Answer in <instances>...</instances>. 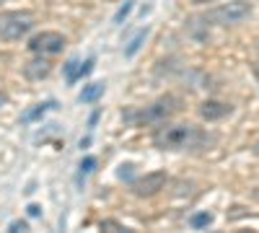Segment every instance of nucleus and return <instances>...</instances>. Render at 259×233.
<instances>
[{
	"label": "nucleus",
	"mask_w": 259,
	"mask_h": 233,
	"mask_svg": "<svg viewBox=\"0 0 259 233\" xmlns=\"http://www.w3.org/2000/svg\"><path fill=\"white\" fill-rule=\"evenodd\" d=\"M52 107H55L52 101H50V104H39V107H36V109H31V112H29V114H26L24 119H26V122H34V119H39L41 114H45L47 109H52Z\"/></svg>",
	"instance_id": "obj_16"
},
{
	"label": "nucleus",
	"mask_w": 259,
	"mask_h": 233,
	"mask_svg": "<svg viewBox=\"0 0 259 233\" xmlns=\"http://www.w3.org/2000/svg\"><path fill=\"white\" fill-rule=\"evenodd\" d=\"M179 112V99L177 96H163L158 101H153L150 107L140 109V112H127L124 122L133 124H163L168 117H174Z\"/></svg>",
	"instance_id": "obj_2"
},
{
	"label": "nucleus",
	"mask_w": 259,
	"mask_h": 233,
	"mask_svg": "<svg viewBox=\"0 0 259 233\" xmlns=\"http://www.w3.org/2000/svg\"><path fill=\"white\" fill-rule=\"evenodd\" d=\"M6 101H8V96H6V94H0V107H3Z\"/></svg>",
	"instance_id": "obj_22"
},
{
	"label": "nucleus",
	"mask_w": 259,
	"mask_h": 233,
	"mask_svg": "<svg viewBox=\"0 0 259 233\" xmlns=\"http://www.w3.org/2000/svg\"><path fill=\"white\" fill-rule=\"evenodd\" d=\"M226 114H231V107H228V104H223V101H205L202 107H200V117L207 119V122H218Z\"/></svg>",
	"instance_id": "obj_7"
},
{
	"label": "nucleus",
	"mask_w": 259,
	"mask_h": 233,
	"mask_svg": "<svg viewBox=\"0 0 259 233\" xmlns=\"http://www.w3.org/2000/svg\"><path fill=\"white\" fill-rule=\"evenodd\" d=\"M34 29V16L26 11H11V13H0V39L16 41L21 36H26Z\"/></svg>",
	"instance_id": "obj_3"
},
{
	"label": "nucleus",
	"mask_w": 259,
	"mask_h": 233,
	"mask_svg": "<svg viewBox=\"0 0 259 233\" xmlns=\"http://www.w3.org/2000/svg\"><path fill=\"white\" fill-rule=\"evenodd\" d=\"M91 70H94V60H85L83 62V75H89Z\"/></svg>",
	"instance_id": "obj_20"
},
{
	"label": "nucleus",
	"mask_w": 259,
	"mask_h": 233,
	"mask_svg": "<svg viewBox=\"0 0 259 233\" xmlns=\"http://www.w3.org/2000/svg\"><path fill=\"white\" fill-rule=\"evenodd\" d=\"M104 91H106V83H104V80H99V83H89V86H83L78 101H80V104H94V101H99V99L104 96Z\"/></svg>",
	"instance_id": "obj_9"
},
{
	"label": "nucleus",
	"mask_w": 259,
	"mask_h": 233,
	"mask_svg": "<svg viewBox=\"0 0 259 233\" xmlns=\"http://www.w3.org/2000/svg\"><path fill=\"white\" fill-rule=\"evenodd\" d=\"M194 3H200V6H202V3H212V0H194Z\"/></svg>",
	"instance_id": "obj_24"
},
{
	"label": "nucleus",
	"mask_w": 259,
	"mask_h": 233,
	"mask_svg": "<svg viewBox=\"0 0 259 233\" xmlns=\"http://www.w3.org/2000/svg\"><path fill=\"white\" fill-rule=\"evenodd\" d=\"M212 223V215L210 213H194L192 218H189V225L192 228H207Z\"/></svg>",
	"instance_id": "obj_13"
},
{
	"label": "nucleus",
	"mask_w": 259,
	"mask_h": 233,
	"mask_svg": "<svg viewBox=\"0 0 259 233\" xmlns=\"http://www.w3.org/2000/svg\"><path fill=\"white\" fill-rule=\"evenodd\" d=\"M251 16V3L249 0H231V3L215 8L205 16V21H212V24H221V26H233V24H241Z\"/></svg>",
	"instance_id": "obj_4"
},
{
	"label": "nucleus",
	"mask_w": 259,
	"mask_h": 233,
	"mask_svg": "<svg viewBox=\"0 0 259 233\" xmlns=\"http://www.w3.org/2000/svg\"><path fill=\"white\" fill-rule=\"evenodd\" d=\"M145 39H148V26H145V29H140L133 39L127 41V47H124V57H127V60H130V57H135V55L140 52V47H143V41H145Z\"/></svg>",
	"instance_id": "obj_10"
},
{
	"label": "nucleus",
	"mask_w": 259,
	"mask_h": 233,
	"mask_svg": "<svg viewBox=\"0 0 259 233\" xmlns=\"http://www.w3.org/2000/svg\"><path fill=\"white\" fill-rule=\"evenodd\" d=\"M29 215H31V218H39V215H41V207H39V205H29Z\"/></svg>",
	"instance_id": "obj_19"
},
{
	"label": "nucleus",
	"mask_w": 259,
	"mask_h": 233,
	"mask_svg": "<svg viewBox=\"0 0 259 233\" xmlns=\"http://www.w3.org/2000/svg\"><path fill=\"white\" fill-rule=\"evenodd\" d=\"M101 230H127V228L117 220H101Z\"/></svg>",
	"instance_id": "obj_18"
},
{
	"label": "nucleus",
	"mask_w": 259,
	"mask_h": 233,
	"mask_svg": "<svg viewBox=\"0 0 259 233\" xmlns=\"http://www.w3.org/2000/svg\"><path fill=\"white\" fill-rule=\"evenodd\" d=\"M65 36L60 34V31H41V34H36V36H31V41H29V50L34 52V55H60L62 50H65Z\"/></svg>",
	"instance_id": "obj_5"
},
{
	"label": "nucleus",
	"mask_w": 259,
	"mask_h": 233,
	"mask_svg": "<svg viewBox=\"0 0 259 233\" xmlns=\"http://www.w3.org/2000/svg\"><path fill=\"white\" fill-rule=\"evenodd\" d=\"M254 156H259V140L254 143Z\"/></svg>",
	"instance_id": "obj_23"
},
{
	"label": "nucleus",
	"mask_w": 259,
	"mask_h": 233,
	"mask_svg": "<svg viewBox=\"0 0 259 233\" xmlns=\"http://www.w3.org/2000/svg\"><path fill=\"white\" fill-rule=\"evenodd\" d=\"M205 143V135L194 124H166L153 135V145L161 151H192Z\"/></svg>",
	"instance_id": "obj_1"
},
{
	"label": "nucleus",
	"mask_w": 259,
	"mask_h": 233,
	"mask_svg": "<svg viewBox=\"0 0 259 233\" xmlns=\"http://www.w3.org/2000/svg\"><path fill=\"white\" fill-rule=\"evenodd\" d=\"M8 230H13V233H26V230H29V223H26V220H13V223L8 225Z\"/></svg>",
	"instance_id": "obj_17"
},
{
	"label": "nucleus",
	"mask_w": 259,
	"mask_h": 233,
	"mask_svg": "<svg viewBox=\"0 0 259 233\" xmlns=\"http://www.w3.org/2000/svg\"><path fill=\"white\" fill-rule=\"evenodd\" d=\"M117 176H119L122 181H133V176H135V166H133V163H122V166L117 168Z\"/></svg>",
	"instance_id": "obj_15"
},
{
	"label": "nucleus",
	"mask_w": 259,
	"mask_h": 233,
	"mask_svg": "<svg viewBox=\"0 0 259 233\" xmlns=\"http://www.w3.org/2000/svg\"><path fill=\"white\" fill-rule=\"evenodd\" d=\"M163 187H166V174L163 171H153V174H145L143 179H135L133 181V192L138 197H153V195L161 192Z\"/></svg>",
	"instance_id": "obj_6"
},
{
	"label": "nucleus",
	"mask_w": 259,
	"mask_h": 233,
	"mask_svg": "<svg viewBox=\"0 0 259 233\" xmlns=\"http://www.w3.org/2000/svg\"><path fill=\"white\" fill-rule=\"evenodd\" d=\"M133 6H135V0H124V3L119 6V11L114 13V24H117V26L122 24V21H124L130 13H133Z\"/></svg>",
	"instance_id": "obj_14"
},
{
	"label": "nucleus",
	"mask_w": 259,
	"mask_h": 233,
	"mask_svg": "<svg viewBox=\"0 0 259 233\" xmlns=\"http://www.w3.org/2000/svg\"><path fill=\"white\" fill-rule=\"evenodd\" d=\"M65 78H68V83H75L78 78H83V65L78 60H70L68 65H65Z\"/></svg>",
	"instance_id": "obj_12"
},
{
	"label": "nucleus",
	"mask_w": 259,
	"mask_h": 233,
	"mask_svg": "<svg viewBox=\"0 0 259 233\" xmlns=\"http://www.w3.org/2000/svg\"><path fill=\"white\" fill-rule=\"evenodd\" d=\"M50 73H52V65L47 60H31V62L24 65V75L29 80H41V78H47Z\"/></svg>",
	"instance_id": "obj_8"
},
{
	"label": "nucleus",
	"mask_w": 259,
	"mask_h": 233,
	"mask_svg": "<svg viewBox=\"0 0 259 233\" xmlns=\"http://www.w3.org/2000/svg\"><path fill=\"white\" fill-rule=\"evenodd\" d=\"M96 122H99V112H94V114H91V119H89V124H91V127H94V124H96Z\"/></svg>",
	"instance_id": "obj_21"
},
{
	"label": "nucleus",
	"mask_w": 259,
	"mask_h": 233,
	"mask_svg": "<svg viewBox=\"0 0 259 233\" xmlns=\"http://www.w3.org/2000/svg\"><path fill=\"white\" fill-rule=\"evenodd\" d=\"M94 168H96V158H94V156H85V158L78 163V184H83V179L89 176Z\"/></svg>",
	"instance_id": "obj_11"
}]
</instances>
